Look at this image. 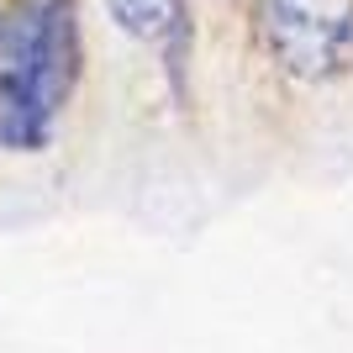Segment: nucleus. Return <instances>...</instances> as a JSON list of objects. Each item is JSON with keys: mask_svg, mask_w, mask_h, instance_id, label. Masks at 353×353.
I'll return each mask as SVG.
<instances>
[{"mask_svg": "<svg viewBox=\"0 0 353 353\" xmlns=\"http://www.w3.org/2000/svg\"><path fill=\"white\" fill-rule=\"evenodd\" d=\"M79 21L74 0H16L0 16V143L37 153L74 90Z\"/></svg>", "mask_w": 353, "mask_h": 353, "instance_id": "f257e3e1", "label": "nucleus"}, {"mask_svg": "<svg viewBox=\"0 0 353 353\" xmlns=\"http://www.w3.org/2000/svg\"><path fill=\"white\" fill-rule=\"evenodd\" d=\"M259 32L295 79H338L353 69V0H259Z\"/></svg>", "mask_w": 353, "mask_h": 353, "instance_id": "f03ea898", "label": "nucleus"}, {"mask_svg": "<svg viewBox=\"0 0 353 353\" xmlns=\"http://www.w3.org/2000/svg\"><path fill=\"white\" fill-rule=\"evenodd\" d=\"M105 6L132 37H163L179 21V0H105Z\"/></svg>", "mask_w": 353, "mask_h": 353, "instance_id": "7ed1b4c3", "label": "nucleus"}]
</instances>
